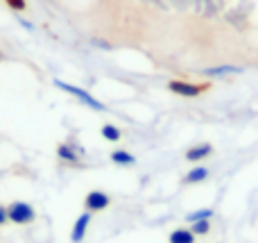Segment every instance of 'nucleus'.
Segmentation results:
<instances>
[{"mask_svg": "<svg viewBox=\"0 0 258 243\" xmlns=\"http://www.w3.org/2000/svg\"><path fill=\"white\" fill-rule=\"evenodd\" d=\"M54 84L59 86L61 91H66V93H71V95H75L80 103H84L86 107H91V109H95V112H104V105L100 103L98 98H93V95L89 93L86 89H82V86H75V84H68V82H63V80H54Z\"/></svg>", "mask_w": 258, "mask_h": 243, "instance_id": "f257e3e1", "label": "nucleus"}, {"mask_svg": "<svg viewBox=\"0 0 258 243\" xmlns=\"http://www.w3.org/2000/svg\"><path fill=\"white\" fill-rule=\"evenodd\" d=\"M7 218L9 223H16V225H27V223H32L36 218V212L32 205L16 200V203H12L7 207Z\"/></svg>", "mask_w": 258, "mask_h": 243, "instance_id": "f03ea898", "label": "nucleus"}, {"mask_svg": "<svg viewBox=\"0 0 258 243\" xmlns=\"http://www.w3.org/2000/svg\"><path fill=\"white\" fill-rule=\"evenodd\" d=\"M168 89L177 95H183V98H197L206 91V84H192V82H181V80H172L168 84Z\"/></svg>", "mask_w": 258, "mask_h": 243, "instance_id": "7ed1b4c3", "label": "nucleus"}, {"mask_svg": "<svg viewBox=\"0 0 258 243\" xmlns=\"http://www.w3.org/2000/svg\"><path fill=\"white\" fill-rule=\"evenodd\" d=\"M84 205H86V212H102V209H107L111 205V200H109V196L104 191H91L86 196Z\"/></svg>", "mask_w": 258, "mask_h": 243, "instance_id": "20e7f679", "label": "nucleus"}, {"mask_svg": "<svg viewBox=\"0 0 258 243\" xmlns=\"http://www.w3.org/2000/svg\"><path fill=\"white\" fill-rule=\"evenodd\" d=\"M89 225H91V212H84L77 216L75 225H73V232H71V241L73 243H82L89 232Z\"/></svg>", "mask_w": 258, "mask_h": 243, "instance_id": "39448f33", "label": "nucleus"}, {"mask_svg": "<svg viewBox=\"0 0 258 243\" xmlns=\"http://www.w3.org/2000/svg\"><path fill=\"white\" fill-rule=\"evenodd\" d=\"M211 153H213V145H211V143H202V145H195V148L186 150V159L190 164H197V162H202V159L209 157Z\"/></svg>", "mask_w": 258, "mask_h": 243, "instance_id": "423d86ee", "label": "nucleus"}, {"mask_svg": "<svg viewBox=\"0 0 258 243\" xmlns=\"http://www.w3.org/2000/svg\"><path fill=\"white\" fill-rule=\"evenodd\" d=\"M240 71H242L240 66H229V64H222V66L206 68L204 75H209V77H222V75H236V73H240Z\"/></svg>", "mask_w": 258, "mask_h": 243, "instance_id": "0eeeda50", "label": "nucleus"}, {"mask_svg": "<svg viewBox=\"0 0 258 243\" xmlns=\"http://www.w3.org/2000/svg\"><path fill=\"white\" fill-rule=\"evenodd\" d=\"M206 177H209V168L206 166H195V168H190V171L186 173L183 182H186V184H197V182H204Z\"/></svg>", "mask_w": 258, "mask_h": 243, "instance_id": "6e6552de", "label": "nucleus"}, {"mask_svg": "<svg viewBox=\"0 0 258 243\" xmlns=\"http://www.w3.org/2000/svg\"><path fill=\"white\" fill-rule=\"evenodd\" d=\"M170 243H195V234L190 232V227H179L170 234Z\"/></svg>", "mask_w": 258, "mask_h": 243, "instance_id": "1a4fd4ad", "label": "nucleus"}, {"mask_svg": "<svg viewBox=\"0 0 258 243\" xmlns=\"http://www.w3.org/2000/svg\"><path fill=\"white\" fill-rule=\"evenodd\" d=\"M111 162L118 164V166H129V164H134V155L129 150H113Z\"/></svg>", "mask_w": 258, "mask_h": 243, "instance_id": "9d476101", "label": "nucleus"}, {"mask_svg": "<svg viewBox=\"0 0 258 243\" xmlns=\"http://www.w3.org/2000/svg\"><path fill=\"white\" fill-rule=\"evenodd\" d=\"M57 155H59V159H63V162H71V164H80V155L75 153V150L71 148V145H59L57 148Z\"/></svg>", "mask_w": 258, "mask_h": 243, "instance_id": "9b49d317", "label": "nucleus"}, {"mask_svg": "<svg viewBox=\"0 0 258 243\" xmlns=\"http://www.w3.org/2000/svg\"><path fill=\"white\" fill-rule=\"evenodd\" d=\"M213 218V209H197V212L188 214V223H195V221H211Z\"/></svg>", "mask_w": 258, "mask_h": 243, "instance_id": "f8f14e48", "label": "nucleus"}, {"mask_svg": "<svg viewBox=\"0 0 258 243\" xmlns=\"http://www.w3.org/2000/svg\"><path fill=\"white\" fill-rule=\"evenodd\" d=\"M209 230H211V221H195V223H190V232L195 236L209 234Z\"/></svg>", "mask_w": 258, "mask_h": 243, "instance_id": "ddd939ff", "label": "nucleus"}, {"mask_svg": "<svg viewBox=\"0 0 258 243\" xmlns=\"http://www.w3.org/2000/svg\"><path fill=\"white\" fill-rule=\"evenodd\" d=\"M102 136H104L107 141H118L122 134H120V130H118L116 125H104V127H102Z\"/></svg>", "mask_w": 258, "mask_h": 243, "instance_id": "4468645a", "label": "nucleus"}, {"mask_svg": "<svg viewBox=\"0 0 258 243\" xmlns=\"http://www.w3.org/2000/svg\"><path fill=\"white\" fill-rule=\"evenodd\" d=\"M7 5L12 9H23L25 7V0H7Z\"/></svg>", "mask_w": 258, "mask_h": 243, "instance_id": "2eb2a0df", "label": "nucleus"}, {"mask_svg": "<svg viewBox=\"0 0 258 243\" xmlns=\"http://www.w3.org/2000/svg\"><path fill=\"white\" fill-rule=\"evenodd\" d=\"M7 221H9V218H7V207H3V205H0V225H5Z\"/></svg>", "mask_w": 258, "mask_h": 243, "instance_id": "dca6fc26", "label": "nucleus"}]
</instances>
